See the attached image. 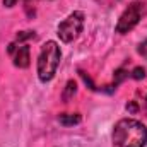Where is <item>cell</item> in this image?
<instances>
[{"label":"cell","instance_id":"cell-1","mask_svg":"<svg viewBox=\"0 0 147 147\" xmlns=\"http://www.w3.org/2000/svg\"><path fill=\"white\" fill-rule=\"evenodd\" d=\"M146 142L147 128L139 120L125 118L113 128V147H144Z\"/></svg>","mask_w":147,"mask_h":147},{"label":"cell","instance_id":"cell-2","mask_svg":"<svg viewBox=\"0 0 147 147\" xmlns=\"http://www.w3.org/2000/svg\"><path fill=\"white\" fill-rule=\"evenodd\" d=\"M60 58H62V51L55 41H46L41 46L38 57V77L41 82H48L53 79L60 65Z\"/></svg>","mask_w":147,"mask_h":147},{"label":"cell","instance_id":"cell-3","mask_svg":"<svg viewBox=\"0 0 147 147\" xmlns=\"http://www.w3.org/2000/svg\"><path fill=\"white\" fill-rule=\"evenodd\" d=\"M144 14H146V7H144L142 2H134V3H130V5L123 10V14L120 16V19H118L116 33L125 34V33L132 31V29L140 22V19L144 17Z\"/></svg>","mask_w":147,"mask_h":147},{"label":"cell","instance_id":"cell-4","mask_svg":"<svg viewBox=\"0 0 147 147\" xmlns=\"http://www.w3.org/2000/svg\"><path fill=\"white\" fill-rule=\"evenodd\" d=\"M84 28V12L75 10L58 26V36L63 43H70L80 34Z\"/></svg>","mask_w":147,"mask_h":147},{"label":"cell","instance_id":"cell-5","mask_svg":"<svg viewBox=\"0 0 147 147\" xmlns=\"http://www.w3.org/2000/svg\"><path fill=\"white\" fill-rule=\"evenodd\" d=\"M12 55H14V65H16V67H19V69H26V67H29V60H31V57H29V46H28V45H21V46H17L16 51H14Z\"/></svg>","mask_w":147,"mask_h":147},{"label":"cell","instance_id":"cell-6","mask_svg":"<svg viewBox=\"0 0 147 147\" xmlns=\"http://www.w3.org/2000/svg\"><path fill=\"white\" fill-rule=\"evenodd\" d=\"M58 121L65 127H70V125H77L80 121V115L77 113H65V115H60L58 116Z\"/></svg>","mask_w":147,"mask_h":147},{"label":"cell","instance_id":"cell-7","mask_svg":"<svg viewBox=\"0 0 147 147\" xmlns=\"http://www.w3.org/2000/svg\"><path fill=\"white\" fill-rule=\"evenodd\" d=\"M77 92V84L74 82V80H69L67 82V86H65V91H63V101L65 103H69V99L74 98V94Z\"/></svg>","mask_w":147,"mask_h":147},{"label":"cell","instance_id":"cell-8","mask_svg":"<svg viewBox=\"0 0 147 147\" xmlns=\"http://www.w3.org/2000/svg\"><path fill=\"white\" fill-rule=\"evenodd\" d=\"M29 38H34V31H21V33H17V41H24V39H29Z\"/></svg>","mask_w":147,"mask_h":147},{"label":"cell","instance_id":"cell-9","mask_svg":"<svg viewBox=\"0 0 147 147\" xmlns=\"http://www.w3.org/2000/svg\"><path fill=\"white\" fill-rule=\"evenodd\" d=\"M132 77H134V79H144V77H146V69H142V67H135L134 72H132Z\"/></svg>","mask_w":147,"mask_h":147},{"label":"cell","instance_id":"cell-10","mask_svg":"<svg viewBox=\"0 0 147 147\" xmlns=\"http://www.w3.org/2000/svg\"><path fill=\"white\" fill-rule=\"evenodd\" d=\"M127 77V72L123 70V69H120V70H116V74H115V86H118L123 79Z\"/></svg>","mask_w":147,"mask_h":147},{"label":"cell","instance_id":"cell-11","mask_svg":"<svg viewBox=\"0 0 147 147\" xmlns=\"http://www.w3.org/2000/svg\"><path fill=\"white\" fill-rule=\"evenodd\" d=\"M139 53H140L144 58H147V41H144V43L139 46Z\"/></svg>","mask_w":147,"mask_h":147},{"label":"cell","instance_id":"cell-12","mask_svg":"<svg viewBox=\"0 0 147 147\" xmlns=\"http://www.w3.org/2000/svg\"><path fill=\"white\" fill-rule=\"evenodd\" d=\"M127 110L130 111V113H137V105L135 103H128L127 105Z\"/></svg>","mask_w":147,"mask_h":147},{"label":"cell","instance_id":"cell-13","mask_svg":"<svg viewBox=\"0 0 147 147\" xmlns=\"http://www.w3.org/2000/svg\"><path fill=\"white\" fill-rule=\"evenodd\" d=\"M17 3V0H3V5L5 7H14Z\"/></svg>","mask_w":147,"mask_h":147},{"label":"cell","instance_id":"cell-14","mask_svg":"<svg viewBox=\"0 0 147 147\" xmlns=\"http://www.w3.org/2000/svg\"><path fill=\"white\" fill-rule=\"evenodd\" d=\"M31 2H33V0H26V3H31Z\"/></svg>","mask_w":147,"mask_h":147},{"label":"cell","instance_id":"cell-15","mask_svg":"<svg viewBox=\"0 0 147 147\" xmlns=\"http://www.w3.org/2000/svg\"><path fill=\"white\" fill-rule=\"evenodd\" d=\"M146 101H147V99H146Z\"/></svg>","mask_w":147,"mask_h":147}]
</instances>
